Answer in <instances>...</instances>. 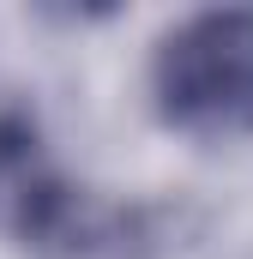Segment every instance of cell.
Instances as JSON below:
<instances>
[{"instance_id":"6da1fadb","label":"cell","mask_w":253,"mask_h":259,"mask_svg":"<svg viewBox=\"0 0 253 259\" xmlns=\"http://www.w3.org/2000/svg\"><path fill=\"white\" fill-rule=\"evenodd\" d=\"M145 78L163 127L205 145L253 139V6L181 12L151 42Z\"/></svg>"},{"instance_id":"7a4b0ae2","label":"cell","mask_w":253,"mask_h":259,"mask_svg":"<svg viewBox=\"0 0 253 259\" xmlns=\"http://www.w3.org/2000/svg\"><path fill=\"white\" fill-rule=\"evenodd\" d=\"M0 235L30 253H85L103 241V211L18 109L0 115Z\"/></svg>"}]
</instances>
